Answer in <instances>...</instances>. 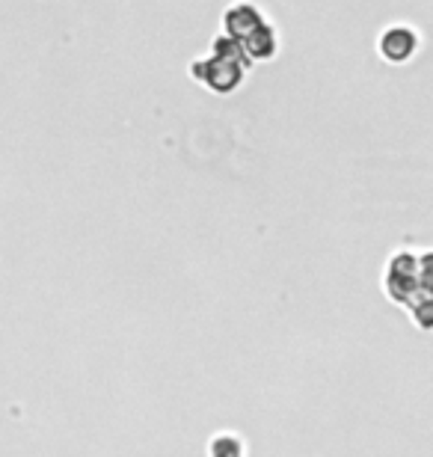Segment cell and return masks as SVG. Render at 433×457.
Segmentation results:
<instances>
[{
  "label": "cell",
  "mask_w": 433,
  "mask_h": 457,
  "mask_svg": "<svg viewBox=\"0 0 433 457\" xmlns=\"http://www.w3.org/2000/svg\"><path fill=\"white\" fill-rule=\"evenodd\" d=\"M383 288L395 303L416 318L421 330L430 327V250H401L383 273Z\"/></svg>",
  "instance_id": "1"
},
{
  "label": "cell",
  "mask_w": 433,
  "mask_h": 457,
  "mask_svg": "<svg viewBox=\"0 0 433 457\" xmlns=\"http://www.w3.org/2000/svg\"><path fill=\"white\" fill-rule=\"evenodd\" d=\"M190 75L202 80L211 93H235L244 80V69L237 66L232 60H223V57H208V60H196L190 66Z\"/></svg>",
  "instance_id": "2"
},
{
  "label": "cell",
  "mask_w": 433,
  "mask_h": 457,
  "mask_svg": "<svg viewBox=\"0 0 433 457\" xmlns=\"http://www.w3.org/2000/svg\"><path fill=\"white\" fill-rule=\"evenodd\" d=\"M262 24H267L264 15L253 4H232L223 15L226 36H232V39H237V42H244L246 36H250L253 30H259Z\"/></svg>",
  "instance_id": "3"
},
{
  "label": "cell",
  "mask_w": 433,
  "mask_h": 457,
  "mask_svg": "<svg viewBox=\"0 0 433 457\" xmlns=\"http://www.w3.org/2000/svg\"><path fill=\"white\" fill-rule=\"evenodd\" d=\"M416 33L407 30V27H389L383 36H380V54L386 60L392 62H404L412 57V51H416Z\"/></svg>",
  "instance_id": "4"
},
{
  "label": "cell",
  "mask_w": 433,
  "mask_h": 457,
  "mask_svg": "<svg viewBox=\"0 0 433 457\" xmlns=\"http://www.w3.org/2000/svg\"><path fill=\"white\" fill-rule=\"evenodd\" d=\"M244 54L250 57L253 62H264V60H273L276 54V33L271 24H262L259 30H253L246 39L241 42Z\"/></svg>",
  "instance_id": "5"
},
{
  "label": "cell",
  "mask_w": 433,
  "mask_h": 457,
  "mask_svg": "<svg viewBox=\"0 0 433 457\" xmlns=\"http://www.w3.org/2000/svg\"><path fill=\"white\" fill-rule=\"evenodd\" d=\"M214 57H223V60H232V62H237V66H241L244 71L253 66V60L246 57L244 54V48H241V42L237 39H232V36H217L214 39Z\"/></svg>",
  "instance_id": "6"
},
{
  "label": "cell",
  "mask_w": 433,
  "mask_h": 457,
  "mask_svg": "<svg viewBox=\"0 0 433 457\" xmlns=\"http://www.w3.org/2000/svg\"><path fill=\"white\" fill-rule=\"evenodd\" d=\"M211 457H244V445L241 440H235V436L223 434L211 443Z\"/></svg>",
  "instance_id": "7"
}]
</instances>
